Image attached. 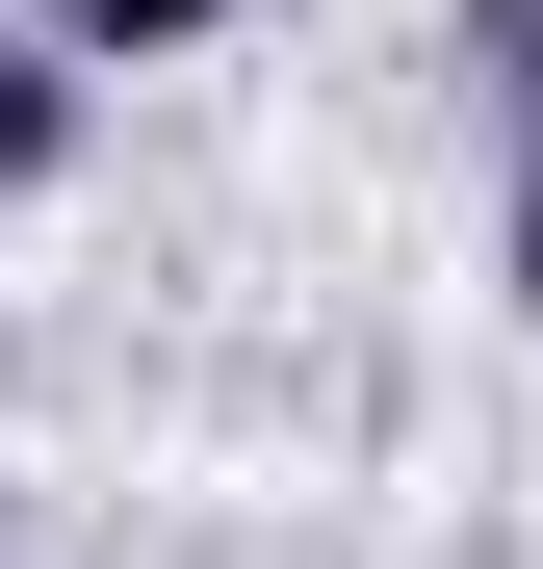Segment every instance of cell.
Wrapping results in <instances>:
<instances>
[{"label": "cell", "instance_id": "obj_3", "mask_svg": "<svg viewBox=\"0 0 543 569\" xmlns=\"http://www.w3.org/2000/svg\"><path fill=\"white\" fill-rule=\"evenodd\" d=\"M440 52H466V78H492V104L543 130V0H440Z\"/></svg>", "mask_w": 543, "mask_h": 569}, {"label": "cell", "instance_id": "obj_2", "mask_svg": "<svg viewBox=\"0 0 543 569\" xmlns=\"http://www.w3.org/2000/svg\"><path fill=\"white\" fill-rule=\"evenodd\" d=\"M27 27H52L78 78H155V52H208V27H233V0H27Z\"/></svg>", "mask_w": 543, "mask_h": 569}, {"label": "cell", "instance_id": "obj_4", "mask_svg": "<svg viewBox=\"0 0 543 569\" xmlns=\"http://www.w3.org/2000/svg\"><path fill=\"white\" fill-rule=\"evenodd\" d=\"M492 284H517V311H543V130H517V208H492Z\"/></svg>", "mask_w": 543, "mask_h": 569}, {"label": "cell", "instance_id": "obj_1", "mask_svg": "<svg viewBox=\"0 0 543 569\" xmlns=\"http://www.w3.org/2000/svg\"><path fill=\"white\" fill-rule=\"evenodd\" d=\"M78 104H104V78H78L27 0H0V208H52V181H78Z\"/></svg>", "mask_w": 543, "mask_h": 569}]
</instances>
